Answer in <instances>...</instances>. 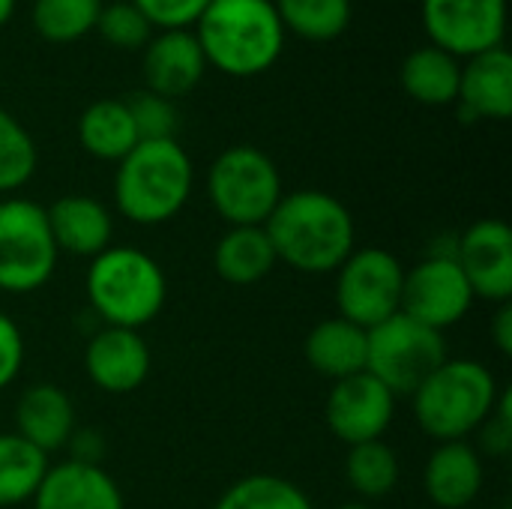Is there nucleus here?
<instances>
[{"instance_id":"27","label":"nucleus","mask_w":512,"mask_h":509,"mask_svg":"<svg viewBox=\"0 0 512 509\" xmlns=\"http://www.w3.org/2000/svg\"><path fill=\"white\" fill-rule=\"evenodd\" d=\"M213 509H315L303 489L285 477L249 474L231 483Z\"/></svg>"},{"instance_id":"3","label":"nucleus","mask_w":512,"mask_h":509,"mask_svg":"<svg viewBox=\"0 0 512 509\" xmlns=\"http://www.w3.org/2000/svg\"><path fill=\"white\" fill-rule=\"evenodd\" d=\"M192 177V159L177 138L138 141L117 162V210L135 225H162L186 207Z\"/></svg>"},{"instance_id":"25","label":"nucleus","mask_w":512,"mask_h":509,"mask_svg":"<svg viewBox=\"0 0 512 509\" xmlns=\"http://www.w3.org/2000/svg\"><path fill=\"white\" fill-rule=\"evenodd\" d=\"M45 471L48 456L42 450L21 435H0V507L33 501Z\"/></svg>"},{"instance_id":"8","label":"nucleus","mask_w":512,"mask_h":509,"mask_svg":"<svg viewBox=\"0 0 512 509\" xmlns=\"http://www.w3.org/2000/svg\"><path fill=\"white\" fill-rule=\"evenodd\" d=\"M57 243L42 204L27 198L0 201V291H39L57 267Z\"/></svg>"},{"instance_id":"22","label":"nucleus","mask_w":512,"mask_h":509,"mask_svg":"<svg viewBox=\"0 0 512 509\" xmlns=\"http://www.w3.org/2000/svg\"><path fill=\"white\" fill-rule=\"evenodd\" d=\"M276 264L279 261L264 225L228 228L213 249V267L228 285H255L270 276Z\"/></svg>"},{"instance_id":"36","label":"nucleus","mask_w":512,"mask_h":509,"mask_svg":"<svg viewBox=\"0 0 512 509\" xmlns=\"http://www.w3.org/2000/svg\"><path fill=\"white\" fill-rule=\"evenodd\" d=\"M492 339H495V348L510 357L512 354V303H501V309L495 312V321H492Z\"/></svg>"},{"instance_id":"21","label":"nucleus","mask_w":512,"mask_h":509,"mask_svg":"<svg viewBox=\"0 0 512 509\" xmlns=\"http://www.w3.org/2000/svg\"><path fill=\"white\" fill-rule=\"evenodd\" d=\"M306 360L333 381L360 375L366 372V330L345 318H327L306 336Z\"/></svg>"},{"instance_id":"10","label":"nucleus","mask_w":512,"mask_h":509,"mask_svg":"<svg viewBox=\"0 0 512 509\" xmlns=\"http://www.w3.org/2000/svg\"><path fill=\"white\" fill-rule=\"evenodd\" d=\"M471 306L474 291L456 264V255H429L405 273L399 312L417 324L444 333L447 327L459 324Z\"/></svg>"},{"instance_id":"38","label":"nucleus","mask_w":512,"mask_h":509,"mask_svg":"<svg viewBox=\"0 0 512 509\" xmlns=\"http://www.w3.org/2000/svg\"><path fill=\"white\" fill-rule=\"evenodd\" d=\"M336 509H369L366 504H342V507H336Z\"/></svg>"},{"instance_id":"6","label":"nucleus","mask_w":512,"mask_h":509,"mask_svg":"<svg viewBox=\"0 0 512 509\" xmlns=\"http://www.w3.org/2000/svg\"><path fill=\"white\" fill-rule=\"evenodd\" d=\"M207 195L231 228L264 225L282 201V177L264 150L237 144L213 159L207 171Z\"/></svg>"},{"instance_id":"13","label":"nucleus","mask_w":512,"mask_h":509,"mask_svg":"<svg viewBox=\"0 0 512 509\" xmlns=\"http://www.w3.org/2000/svg\"><path fill=\"white\" fill-rule=\"evenodd\" d=\"M456 264L462 267L474 300H512V231L501 219H480L456 240Z\"/></svg>"},{"instance_id":"28","label":"nucleus","mask_w":512,"mask_h":509,"mask_svg":"<svg viewBox=\"0 0 512 509\" xmlns=\"http://www.w3.org/2000/svg\"><path fill=\"white\" fill-rule=\"evenodd\" d=\"M285 27L306 39H333L351 21V0H276Z\"/></svg>"},{"instance_id":"16","label":"nucleus","mask_w":512,"mask_h":509,"mask_svg":"<svg viewBox=\"0 0 512 509\" xmlns=\"http://www.w3.org/2000/svg\"><path fill=\"white\" fill-rule=\"evenodd\" d=\"M204 51L189 30H162L144 45V81L147 90L177 99L186 96L204 75Z\"/></svg>"},{"instance_id":"26","label":"nucleus","mask_w":512,"mask_h":509,"mask_svg":"<svg viewBox=\"0 0 512 509\" xmlns=\"http://www.w3.org/2000/svg\"><path fill=\"white\" fill-rule=\"evenodd\" d=\"M345 477L363 498H384L399 483V456L384 441L354 444L345 459Z\"/></svg>"},{"instance_id":"9","label":"nucleus","mask_w":512,"mask_h":509,"mask_svg":"<svg viewBox=\"0 0 512 509\" xmlns=\"http://www.w3.org/2000/svg\"><path fill=\"white\" fill-rule=\"evenodd\" d=\"M405 267L381 246L354 249L336 270V309L339 318L372 330L393 318L402 306Z\"/></svg>"},{"instance_id":"18","label":"nucleus","mask_w":512,"mask_h":509,"mask_svg":"<svg viewBox=\"0 0 512 509\" xmlns=\"http://www.w3.org/2000/svg\"><path fill=\"white\" fill-rule=\"evenodd\" d=\"M462 111L471 117L507 120L512 114V54L504 45L471 54L459 75Z\"/></svg>"},{"instance_id":"4","label":"nucleus","mask_w":512,"mask_h":509,"mask_svg":"<svg viewBox=\"0 0 512 509\" xmlns=\"http://www.w3.org/2000/svg\"><path fill=\"white\" fill-rule=\"evenodd\" d=\"M498 381L477 360H444L414 393V417L438 444L465 441L498 405Z\"/></svg>"},{"instance_id":"11","label":"nucleus","mask_w":512,"mask_h":509,"mask_svg":"<svg viewBox=\"0 0 512 509\" xmlns=\"http://www.w3.org/2000/svg\"><path fill=\"white\" fill-rule=\"evenodd\" d=\"M423 24L432 45L471 57L501 45L507 0H423Z\"/></svg>"},{"instance_id":"5","label":"nucleus","mask_w":512,"mask_h":509,"mask_svg":"<svg viewBox=\"0 0 512 509\" xmlns=\"http://www.w3.org/2000/svg\"><path fill=\"white\" fill-rule=\"evenodd\" d=\"M165 294L162 267L141 249L108 246L90 261L87 300L108 327L141 330L162 312Z\"/></svg>"},{"instance_id":"37","label":"nucleus","mask_w":512,"mask_h":509,"mask_svg":"<svg viewBox=\"0 0 512 509\" xmlns=\"http://www.w3.org/2000/svg\"><path fill=\"white\" fill-rule=\"evenodd\" d=\"M12 9H15V0H0V24H3V21H9Z\"/></svg>"},{"instance_id":"23","label":"nucleus","mask_w":512,"mask_h":509,"mask_svg":"<svg viewBox=\"0 0 512 509\" xmlns=\"http://www.w3.org/2000/svg\"><path fill=\"white\" fill-rule=\"evenodd\" d=\"M78 138L90 156L108 162H120L138 144L135 123L123 99L90 102L78 117Z\"/></svg>"},{"instance_id":"35","label":"nucleus","mask_w":512,"mask_h":509,"mask_svg":"<svg viewBox=\"0 0 512 509\" xmlns=\"http://www.w3.org/2000/svg\"><path fill=\"white\" fill-rule=\"evenodd\" d=\"M21 363H24L21 330H18V324L9 315L0 312V390H6L18 378Z\"/></svg>"},{"instance_id":"19","label":"nucleus","mask_w":512,"mask_h":509,"mask_svg":"<svg viewBox=\"0 0 512 509\" xmlns=\"http://www.w3.org/2000/svg\"><path fill=\"white\" fill-rule=\"evenodd\" d=\"M51 237L57 243V252L96 258L108 249L114 222L102 201L90 195H63L51 207H45Z\"/></svg>"},{"instance_id":"32","label":"nucleus","mask_w":512,"mask_h":509,"mask_svg":"<svg viewBox=\"0 0 512 509\" xmlns=\"http://www.w3.org/2000/svg\"><path fill=\"white\" fill-rule=\"evenodd\" d=\"M96 27L111 45L138 48V45H147L153 24L141 15V9L132 0H117V3L102 6V12L96 18Z\"/></svg>"},{"instance_id":"2","label":"nucleus","mask_w":512,"mask_h":509,"mask_svg":"<svg viewBox=\"0 0 512 509\" xmlns=\"http://www.w3.org/2000/svg\"><path fill=\"white\" fill-rule=\"evenodd\" d=\"M195 24L204 60L228 75L270 69L285 45V24L273 0H210Z\"/></svg>"},{"instance_id":"24","label":"nucleus","mask_w":512,"mask_h":509,"mask_svg":"<svg viewBox=\"0 0 512 509\" xmlns=\"http://www.w3.org/2000/svg\"><path fill=\"white\" fill-rule=\"evenodd\" d=\"M459 75L462 63L438 45H420L402 63L405 93L426 105L453 102L459 96Z\"/></svg>"},{"instance_id":"30","label":"nucleus","mask_w":512,"mask_h":509,"mask_svg":"<svg viewBox=\"0 0 512 509\" xmlns=\"http://www.w3.org/2000/svg\"><path fill=\"white\" fill-rule=\"evenodd\" d=\"M36 171V144L30 132L0 108V192L21 189Z\"/></svg>"},{"instance_id":"33","label":"nucleus","mask_w":512,"mask_h":509,"mask_svg":"<svg viewBox=\"0 0 512 509\" xmlns=\"http://www.w3.org/2000/svg\"><path fill=\"white\" fill-rule=\"evenodd\" d=\"M141 15L162 30H186L201 18L210 0H132Z\"/></svg>"},{"instance_id":"20","label":"nucleus","mask_w":512,"mask_h":509,"mask_svg":"<svg viewBox=\"0 0 512 509\" xmlns=\"http://www.w3.org/2000/svg\"><path fill=\"white\" fill-rule=\"evenodd\" d=\"M15 426L27 444L42 450L45 456L66 447L75 435V408L69 396L54 384L27 387L15 405Z\"/></svg>"},{"instance_id":"31","label":"nucleus","mask_w":512,"mask_h":509,"mask_svg":"<svg viewBox=\"0 0 512 509\" xmlns=\"http://www.w3.org/2000/svg\"><path fill=\"white\" fill-rule=\"evenodd\" d=\"M138 141H162V138H174L177 132V111L174 102L153 93V90H141L135 96H129L126 102Z\"/></svg>"},{"instance_id":"17","label":"nucleus","mask_w":512,"mask_h":509,"mask_svg":"<svg viewBox=\"0 0 512 509\" xmlns=\"http://www.w3.org/2000/svg\"><path fill=\"white\" fill-rule=\"evenodd\" d=\"M426 495L435 507H471L483 489V456L468 441H447L426 462Z\"/></svg>"},{"instance_id":"34","label":"nucleus","mask_w":512,"mask_h":509,"mask_svg":"<svg viewBox=\"0 0 512 509\" xmlns=\"http://www.w3.org/2000/svg\"><path fill=\"white\" fill-rule=\"evenodd\" d=\"M480 432V447L492 456V459H504L512 450V396L510 390H504L498 396V405L492 411V417L477 429Z\"/></svg>"},{"instance_id":"7","label":"nucleus","mask_w":512,"mask_h":509,"mask_svg":"<svg viewBox=\"0 0 512 509\" xmlns=\"http://www.w3.org/2000/svg\"><path fill=\"white\" fill-rule=\"evenodd\" d=\"M444 360V336L402 312L366 330V372L378 378L393 396H414L417 387Z\"/></svg>"},{"instance_id":"14","label":"nucleus","mask_w":512,"mask_h":509,"mask_svg":"<svg viewBox=\"0 0 512 509\" xmlns=\"http://www.w3.org/2000/svg\"><path fill=\"white\" fill-rule=\"evenodd\" d=\"M87 378L111 396H126L138 390L150 375V348L138 330L105 327L84 351Z\"/></svg>"},{"instance_id":"1","label":"nucleus","mask_w":512,"mask_h":509,"mask_svg":"<svg viewBox=\"0 0 512 509\" xmlns=\"http://www.w3.org/2000/svg\"><path fill=\"white\" fill-rule=\"evenodd\" d=\"M276 261L297 273H336L354 252L357 228L351 210L330 192L300 189L282 195L264 222Z\"/></svg>"},{"instance_id":"12","label":"nucleus","mask_w":512,"mask_h":509,"mask_svg":"<svg viewBox=\"0 0 512 509\" xmlns=\"http://www.w3.org/2000/svg\"><path fill=\"white\" fill-rule=\"evenodd\" d=\"M393 414L396 396L369 372L336 381L327 396V426L348 447L381 441L393 423Z\"/></svg>"},{"instance_id":"15","label":"nucleus","mask_w":512,"mask_h":509,"mask_svg":"<svg viewBox=\"0 0 512 509\" xmlns=\"http://www.w3.org/2000/svg\"><path fill=\"white\" fill-rule=\"evenodd\" d=\"M33 509H126L123 492L108 471L96 462H60L48 465L36 495Z\"/></svg>"},{"instance_id":"29","label":"nucleus","mask_w":512,"mask_h":509,"mask_svg":"<svg viewBox=\"0 0 512 509\" xmlns=\"http://www.w3.org/2000/svg\"><path fill=\"white\" fill-rule=\"evenodd\" d=\"M102 0H36L33 24L51 42H72L96 27Z\"/></svg>"}]
</instances>
